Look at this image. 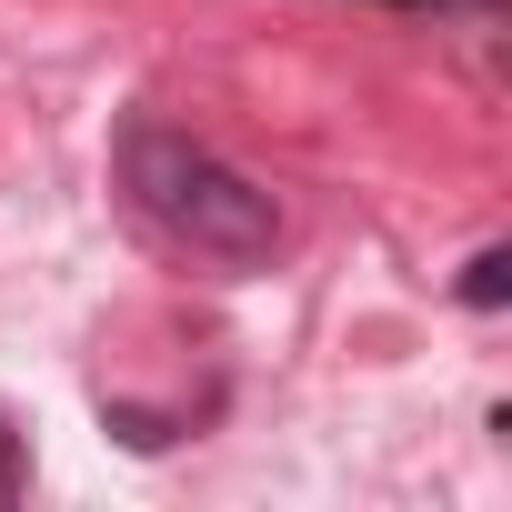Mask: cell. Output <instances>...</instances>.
I'll use <instances>...</instances> for the list:
<instances>
[{"label":"cell","mask_w":512,"mask_h":512,"mask_svg":"<svg viewBox=\"0 0 512 512\" xmlns=\"http://www.w3.org/2000/svg\"><path fill=\"white\" fill-rule=\"evenodd\" d=\"M502 292H512V262H502V251H472V272H462V302H472V312H492Z\"/></svg>","instance_id":"2"},{"label":"cell","mask_w":512,"mask_h":512,"mask_svg":"<svg viewBox=\"0 0 512 512\" xmlns=\"http://www.w3.org/2000/svg\"><path fill=\"white\" fill-rule=\"evenodd\" d=\"M111 161H121L131 211H141L171 251H191V262L262 272L272 251H282V211H272V191L251 181V171H231L211 141H191V131H171V121H121Z\"/></svg>","instance_id":"1"}]
</instances>
